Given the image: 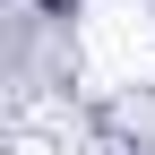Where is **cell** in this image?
I'll list each match as a JSON object with an SVG mask.
<instances>
[{"mask_svg":"<svg viewBox=\"0 0 155 155\" xmlns=\"http://www.w3.org/2000/svg\"><path fill=\"white\" fill-rule=\"evenodd\" d=\"M43 9H78V0H43Z\"/></svg>","mask_w":155,"mask_h":155,"instance_id":"1","label":"cell"}]
</instances>
